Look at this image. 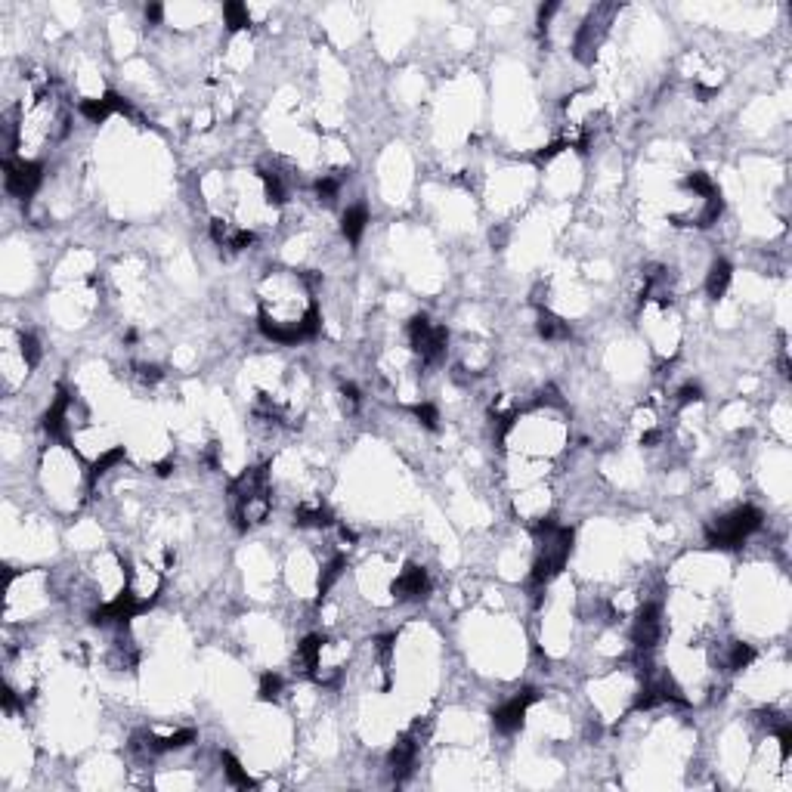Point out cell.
<instances>
[{
	"label": "cell",
	"instance_id": "7a4b0ae2",
	"mask_svg": "<svg viewBox=\"0 0 792 792\" xmlns=\"http://www.w3.org/2000/svg\"><path fill=\"white\" fill-rule=\"evenodd\" d=\"M44 186V164L41 161H28V158H7L4 161V189L16 202H31Z\"/></svg>",
	"mask_w": 792,
	"mask_h": 792
},
{
	"label": "cell",
	"instance_id": "6da1fadb",
	"mask_svg": "<svg viewBox=\"0 0 792 792\" xmlns=\"http://www.w3.org/2000/svg\"><path fill=\"white\" fill-rule=\"evenodd\" d=\"M316 270H267L257 279V325L267 341L291 347L322 332Z\"/></svg>",
	"mask_w": 792,
	"mask_h": 792
},
{
	"label": "cell",
	"instance_id": "277c9868",
	"mask_svg": "<svg viewBox=\"0 0 792 792\" xmlns=\"http://www.w3.org/2000/svg\"><path fill=\"white\" fill-rule=\"evenodd\" d=\"M369 208L362 205V202H356V205H347L344 211H341V233H344V239L350 242V245H359V239L366 236V229H369Z\"/></svg>",
	"mask_w": 792,
	"mask_h": 792
},
{
	"label": "cell",
	"instance_id": "3957f363",
	"mask_svg": "<svg viewBox=\"0 0 792 792\" xmlns=\"http://www.w3.org/2000/svg\"><path fill=\"white\" fill-rule=\"evenodd\" d=\"M731 282H734V267L724 257H715L706 273H703V291L709 301H724V294L731 291Z\"/></svg>",
	"mask_w": 792,
	"mask_h": 792
}]
</instances>
